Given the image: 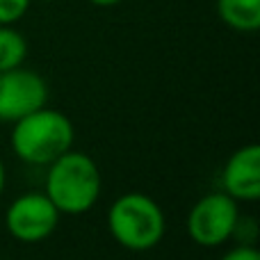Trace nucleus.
Returning <instances> with one entry per match:
<instances>
[{
    "label": "nucleus",
    "instance_id": "obj_1",
    "mask_svg": "<svg viewBox=\"0 0 260 260\" xmlns=\"http://www.w3.org/2000/svg\"><path fill=\"white\" fill-rule=\"evenodd\" d=\"M103 189L101 169L94 157L82 151H67L48 165L46 197L59 215H85L96 206Z\"/></svg>",
    "mask_w": 260,
    "mask_h": 260
},
{
    "label": "nucleus",
    "instance_id": "obj_2",
    "mask_svg": "<svg viewBox=\"0 0 260 260\" xmlns=\"http://www.w3.org/2000/svg\"><path fill=\"white\" fill-rule=\"evenodd\" d=\"M71 119L53 108H39L25 117L16 119L12 128V151L18 160L37 167H48L62 153L73 148Z\"/></svg>",
    "mask_w": 260,
    "mask_h": 260
},
{
    "label": "nucleus",
    "instance_id": "obj_3",
    "mask_svg": "<svg viewBox=\"0 0 260 260\" xmlns=\"http://www.w3.org/2000/svg\"><path fill=\"white\" fill-rule=\"evenodd\" d=\"M108 231L128 251H151L162 242L167 231L160 203L144 192H126L110 206Z\"/></svg>",
    "mask_w": 260,
    "mask_h": 260
},
{
    "label": "nucleus",
    "instance_id": "obj_4",
    "mask_svg": "<svg viewBox=\"0 0 260 260\" xmlns=\"http://www.w3.org/2000/svg\"><path fill=\"white\" fill-rule=\"evenodd\" d=\"M240 208L226 192H212L201 197L187 215V235L199 247H221L233 238Z\"/></svg>",
    "mask_w": 260,
    "mask_h": 260
},
{
    "label": "nucleus",
    "instance_id": "obj_5",
    "mask_svg": "<svg viewBox=\"0 0 260 260\" xmlns=\"http://www.w3.org/2000/svg\"><path fill=\"white\" fill-rule=\"evenodd\" d=\"M59 210L46 192H27L16 197L5 210V229L14 240L35 244L50 238L59 224Z\"/></svg>",
    "mask_w": 260,
    "mask_h": 260
},
{
    "label": "nucleus",
    "instance_id": "obj_6",
    "mask_svg": "<svg viewBox=\"0 0 260 260\" xmlns=\"http://www.w3.org/2000/svg\"><path fill=\"white\" fill-rule=\"evenodd\" d=\"M48 103V85L37 71L9 69L0 71V121L14 123Z\"/></svg>",
    "mask_w": 260,
    "mask_h": 260
},
{
    "label": "nucleus",
    "instance_id": "obj_7",
    "mask_svg": "<svg viewBox=\"0 0 260 260\" xmlns=\"http://www.w3.org/2000/svg\"><path fill=\"white\" fill-rule=\"evenodd\" d=\"M221 192L235 201L253 203L260 199V146L247 144L231 153L221 169Z\"/></svg>",
    "mask_w": 260,
    "mask_h": 260
},
{
    "label": "nucleus",
    "instance_id": "obj_8",
    "mask_svg": "<svg viewBox=\"0 0 260 260\" xmlns=\"http://www.w3.org/2000/svg\"><path fill=\"white\" fill-rule=\"evenodd\" d=\"M217 16L235 32H256L260 27V0H215Z\"/></svg>",
    "mask_w": 260,
    "mask_h": 260
},
{
    "label": "nucleus",
    "instance_id": "obj_9",
    "mask_svg": "<svg viewBox=\"0 0 260 260\" xmlns=\"http://www.w3.org/2000/svg\"><path fill=\"white\" fill-rule=\"evenodd\" d=\"M27 57V41L14 25H0V71L16 69Z\"/></svg>",
    "mask_w": 260,
    "mask_h": 260
},
{
    "label": "nucleus",
    "instance_id": "obj_10",
    "mask_svg": "<svg viewBox=\"0 0 260 260\" xmlns=\"http://www.w3.org/2000/svg\"><path fill=\"white\" fill-rule=\"evenodd\" d=\"M32 0H0V25H14L27 14Z\"/></svg>",
    "mask_w": 260,
    "mask_h": 260
},
{
    "label": "nucleus",
    "instance_id": "obj_11",
    "mask_svg": "<svg viewBox=\"0 0 260 260\" xmlns=\"http://www.w3.org/2000/svg\"><path fill=\"white\" fill-rule=\"evenodd\" d=\"M219 260H260V253L253 244H238V247L229 249Z\"/></svg>",
    "mask_w": 260,
    "mask_h": 260
},
{
    "label": "nucleus",
    "instance_id": "obj_12",
    "mask_svg": "<svg viewBox=\"0 0 260 260\" xmlns=\"http://www.w3.org/2000/svg\"><path fill=\"white\" fill-rule=\"evenodd\" d=\"M91 5H96V7H114V5L123 3V0H89Z\"/></svg>",
    "mask_w": 260,
    "mask_h": 260
},
{
    "label": "nucleus",
    "instance_id": "obj_13",
    "mask_svg": "<svg viewBox=\"0 0 260 260\" xmlns=\"http://www.w3.org/2000/svg\"><path fill=\"white\" fill-rule=\"evenodd\" d=\"M5 180H7V176H5V162L0 157V194L5 192Z\"/></svg>",
    "mask_w": 260,
    "mask_h": 260
},
{
    "label": "nucleus",
    "instance_id": "obj_14",
    "mask_svg": "<svg viewBox=\"0 0 260 260\" xmlns=\"http://www.w3.org/2000/svg\"><path fill=\"white\" fill-rule=\"evenodd\" d=\"M44 3H50V0H44Z\"/></svg>",
    "mask_w": 260,
    "mask_h": 260
}]
</instances>
